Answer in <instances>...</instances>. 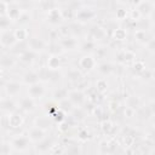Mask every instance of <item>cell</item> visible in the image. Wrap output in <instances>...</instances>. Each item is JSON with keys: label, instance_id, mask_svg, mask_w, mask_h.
<instances>
[{"label": "cell", "instance_id": "obj_13", "mask_svg": "<svg viewBox=\"0 0 155 155\" xmlns=\"http://www.w3.org/2000/svg\"><path fill=\"white\" fill-rule=\"evenodd\" d=\"M28 137H29L30 142L38 143V142L42 140V139L46 137V131H44V130H41V128L36 127V126H33V127L28 131Z\"/></svg>", "mask_w": 155, "mask_h": 155}, {"label": "cell", "instance_id": "obj_44", "mask_svg": "<svg viewBox=\"0 0 155 155\" xmlns=\"http://www.w3.org/2000/svg\"><path fill=\"white\" fill-rule=\"evenodd\" d=\"M140 78H143V79H145V80H149V79H151V73L148 70V69H145L140 75H139Z\"/></svg>", "mask_w": 155, "mask_h": 155}, {"label": "cell", "instance_id": "obj_38", "mask_svg": "<svg viewBox=\"0 0 155 155\" xmlns=\"http://www.w3.org/2000/svg\"><path fill=\"white\" fill-rule=\"evenodd\" d=\"M11 24H12V21L7 16H0V31L8 30Z\"/></svg>", "mask_w": 155, "mask_h": 155}, {"label": "cell", "instance_id": "obj_24", "mask_svg": "<svg viewBox=\"0 0 155 155\" xmlns=\"http://www.w3.org/2000/svg\"><path fill=\"white\" fill-rule=\"evenodd\" d=\"M126 107H127V109H130V110H132V111H134L136 109H139V107H140V101H139L138 96H134V94L128 96L127 99H126Z\"/></svg>", "mask_w": 155, "mask_h": 155}, {"label": "cell", "instance_id": "obj_40", "mask_svg": "<svg viewBox=\"0 0 155 155\" xmlns=\"http://www.w3.org/2000/svg\"><path fill=\"white\" fill-rule=\"evenodd\" d=\"M126 17H127V11L125 8H120L116 11V18L117 19L122 21V19H126Z\"/></svg>", "mask_w": 155, "mask_h": 155}, {"label": "cell", "instance_id": "obj_10", "mask_svg": "<svg viewBox=\"0 0 155 155\" xmlns=\"http://www.w3.org/2000/svg\"><path fill=\"white\" fill-rule=\"evenodd\" d=\"M28 94L29 97H31L33 99H39L41 98L44 94H45V87L41 82H38V84H34V85H30L28 87Z\"/></svg>", "mask_w": 155, "mask_h": 155}, {"label": "cell", "instance_id": "obj_5", "mask_svg": "<svg viewBox=\"0 0 155 155\" xmlns=\"http://www.w3.org/2000/svg\"><path fill=\"white\" fill-rule=\"evenodd\" d=\"M97 67V61L93 56L91 54H85L80 58L79 61V68L82 70V71H86V73H90L91 70H93L94 68Z\"/></svg>", "mask_w": 155, "mask_h": 155}, {"label": "cell", "instance_id": "obj_15", "mask_svg": "<svg viewBox=\"0 0 155 155\" xmlns=\"http://www.w3.org/2000/svg\"><path fill=\"white\" fill-rule=\"evenodd\" d=\"M35 99H33L31 97H23L21 101H19V108L23 110V111H33L35 109Z\"/></svg>", "mask_w": 155, "mask_h": 155}, {"label": "cell", "instance_id": "obj_36", "mask_svg": "<svg viewBox=\"0 0 155 155\" xmlns=\"http://www.w3.org/2000/svg\"><path fill=\"white\" fill-rule=\"evenodd\" d=\"M145 69H147V67H145V64H144L142 61H134L133 64H132V70H133L137 75H140Z\"/></svg>", "mask_w": 155, "mask_h": 155}, {"label": "cell", "instance_id": "obj_9", "mask_svg": "<svg viewBox=\"0 0 155 155\" xmlns=\"http://www.w3.org/2000/svg\"><path fill=\"white\" fill-rule=\"evenodd\" d=\"M28 48L34 51L35 53H39L41 51H44V48L46 47V42L40 39V38H36V36H29L28 38Z\"/></svg>", "mask_w": 155, "mask_h": 155}, {"label": "cell", "instance_id": "obj_4", "mask_svg": "<svg viewBox=\"0 0 155 155\" xmlns=\"http://www.w3.org/2000/svg\"><path fill=\"white\" fill-rule=\"evenodd\" d=\"M78 39L71 35H65L59 38V47L64 51H74L78 48Z\"/></svg>", "mask_w": 155, "mask_h": 155}, {"label": "cell", "instance_id": "obj_2", "mask_svg": "<svg viewBox=\"0 0 155 155\" xmlns=\"http://www.w3.org/2000/svg\"><path fill=\"white\" fill-rule=\"evenodd\" d=\"M155 8V2L149 0H142L136 4V11L139 13L142 18H149Z\"/></svg>", "mask_w": 155, "mask_h": 155}, {"label": "cell", "instance_id": "obj_23", "mask_svg": "<svg viewBox=\"0 0 155 155\" xmlns=\"http://www.w3.org/2000/svg\"><path fill=\"white\" fill-rule=\"evenodd\" d=\"M62 65L61 58L57 54H51L47 59V69L48 70H58Z\"/></svg>", "mask_w": 155, "mask_h": 155}, {"label": "cell", "instance_id": "obj_31", "mask_svg": "<svg viewBox=\"0 0 155 155\" xmlns=\"http://www.w3.org/2000/svg\"><path fill=\"white\" fill-rule=\"evenodd\" d=\"M0 109L10 111V114H11V113H13L16 110V104L11 99H4V101L0 102Z\"/></svg>", "mask_w": 155, "mask_h": 155}, {"label": "cell", "instance_id": "obj_26", "mask_svg": "<svg viewBox=\"0 0 155 155\" xmlns=\"http://www.w3.org/2000/svg\"><path fill=\"white\" fill-rule=\"evenodd\" d=\"M63 154L64 155H81V148L76 143H70L67 147H64Z\"/></svg>", "mask_w": 155, "mask_h": 155}, {"label": "cell", "instance_id": "obj_16", "mask_svg": "<svg viewBox=\"0 0 155 155\" xmlns=\"http://www.w3.org/2000/svg\"><path fill=\"white\" fill-rule=\"evenodd\" d=\"M36 57H38V53H35L34 51L27 48V50H24V51L21 52V54H19V61H21L22 63L30 64V63H33V62L35 61Z\"/></svg>", "mask_w": 155, "mask_h": 155}, {"label": "cell", "instance_id": "obj_3", "mask_svg": "<svg viewBox=\"0 0 155 155\" xmlns=\"http://www.w3.org/2000/svg\"><path fill=\"white\" fill-rule=\"evenodd\" d=\"M30 143L31 142H30L28 134H18V136L12 138L10 145H11V148H13L17 151H24L29 148Z\"/></svg>", "mask_w": 155, "mask_h": 155}, {"label": "cell", "instance_id": "obj_42", "mask_svg": "<svg viewBox=\"0 0 155 155\" xmlns=\"http://www.w3.org/2000/svg\"><path fill=\"white\" fill-rule=\"evenodd\" d=\"M7 6H8V2L0 1V16H6V12H7Z\"/></svg>", "mask_w": 155, "mask_h": 155}, {"label": "cell", "instance_id": "obj_37", "mask_svg": "<svg viewBox=\"0 0 155 155\" xmlns=\"http://www.w3.org/2000/svg\"><path fill=\"white\" fill-rule=\"evenodd\" d=\"M107 90H108V82H107V80H105V79H99V80L96 82V91H97L99 94H102V93H104Z\"/></svg>", "mask_w": 155, "mask_h": 155}, {"label": "cell", "instance_id": "obj_8", "mask_svg": "<svg viewBox=\"0 0 155 155\" xmlns=\"http://www.w3.org/2000/svg\"><path fill=\"white\" fill-rule=\"evenodd\" d=\"M24 10L18 5V4H15V2H8V6H7V12H6V16L12 21V22H18L22 12Z\"/></svg>", "mask_w": 155, "mask_h": 155}, {"label": "cell", "instance_id": "obj_41", "mask_svg": "<svg viewBox=\"0 0 155 155\" xmlns=\"http://www.w3.org/2000/svg\"><path fill=\"white\" fill-rule=\"evenodd\" d=\"M10 149H11V145L10 144H6V143L1 144L0 145V155H7L8 151H10Z\"/></svg>", "mask_w": 155, "mask_h": 155}, {"label": "cell", "instance_id": "obj_33", "mask_svg": "<svg viewBox=\"0 0 155 155\" xmlns=\"http://www.w3.org/2000/svg\"><path fill=\"white\" fill-rule=\"evenodd\" d=\"M126 38H127V33H126V29L124 28H116L113 31V39L116 41H124Z\"/></svg>", "mask_w": 155, "mask_h": 155}, {"label": "cell", "instance_id": "obj_43", "mask_svg": "<svg viewBox=\"0 0 155 155\" xmlns=\"http://www.w3.org/2000/svg\"><path fill=\"white\" fill-rule=\"evenodd\" d=\"M28 21H30V16L28 15V12L23 11L22 15H21V17H19V19H18V22L19 23H27Z\"/></svg>", "mask_w": 155, "mask_h": 155}, {"label": "cell", "instance_id": "obj_32", "mask_svg": "<svg viewBox=\"0 0 155 155\" xmlns=\"http://www.w3.org/2000/svg\"><path fill=\"white\" fill-rule=\"evenodd\" d=\"M97 69H98V71H99L101 74H103V75H108V74H110V73L114 71V67H113V64L107 63V62L98 64Z\"/></svg>", "mask_w": 155, "mask_h": 155}, {"label": "cell", "instance_id": "obj_35", "mask_svg": "<svg viewBox=\"0 0 155 155\" xmlns=\"http://www.w3.org/2000/svg\"><path fill=\"white\" fill-rule=\"evenodd\" d=\"M102 130H103V132H104L105 134L113 136L114 132H115V130H116V127H115V125H114L113 122H110V121H104V122H103V126H102Z\"/></svg>", "mask_w": 155, "mask_h": 155}, {"label": "cell", "instance_id": "obj_6", "mask_svg": "<svg viewBox=\"0 0 155 155\" xmlns=\"http://www.w3.org/2000/svg\"><path fill=\"white\" fill-rule=\"evenodd\" d=\"M85 93L84 91H81L80 88H75V90H70L68 91V99L70 101V103L74 105V107H80L84 104L85 102Z\"/></svg>", "mask_w": 155, "mask_h": 155}, {"label": "cell", "instance_id": "obj_11", "mask_svg": "<svg viewBox=\"0 0 155 155\" xmlns=\"http://www.w3.org/2000/svg\"><path fill=\"white\" fill-rule=\"evenodd\" d=\"M47 21L48 23L53 24V25H58L62 21H63V17H62V13H61V8L59 7H53L52 10H50L47 12Z\"/></svg>", "mask_w": 155, "mask_h": 155}, {"label": "cell", "instance_id": "obj_12", "mask_svg": "<svg viewBox=\"0 0 155 155\" xmlns=\"http://www.w3.org/2000/svg\"><path fill=\"white\" fill-rule=\"evenodd\" d=\"M21 90H22V85L18 81L11 80V81H7L5 84V91H6L7 96H10V97H15V96L19 94Z\"/></svg>", "mask_w": 155, "mask_h": 155}, {"label": "cell", "instance_id": "obj_47", "mask_svg": "<svg viewBox=\"0 0 155 155\" xmlns=\"http://www.w3.org/2000/svg\"><path fill=\"white\" fill-rule=\"evenodd\" d=\"M139 155H147V154H144V153H142V154H139Z\"/></svg>", "mask_w": 155, "mask_h": 155}, {"label": "cell", "instance_id": "obj_45", "mask_svg": "<svg viewBox=\"0 0 155 155\" xmlns=\"http://www.w3.org/2000/svg\"><path fill=\"white\" fill-rule=\"evenodd\" d=\"M79 138H80L81 140H86V139L88 138V133H87V131H85V130L80 131V133H79Z\"/></svg>", "mask_w": 155, "mask_h": 155}, {"label": "cell", "instance_id": "obj_25", "mask_svg": "<svg viewBox=\"0 0 155 155\" xmlns=\"http://www.w3.org/2000/svg\"><path fill=\"white\" fill-rule=\"evenodd\" d=\"M57 107H58V109H59L61 111H63L64 114H71V111H73L74 108H75V107L70 103V101H69L68 98H65V99L58 102Z\"/></svg>", "mask_w": 155, "mask_h": 155}, {"label": "cell", "instance_id": "obj_22", "mask_svg": "<svg viewBox=\"0 0 155 155\" xmlns=\"http://www.w3.org/2000/svg\"><path fill=\"white\" fill-rule=\"evenodd\" d=\"M119 61L125 63V64H128V63H133L136 61V54L133 51L131 50H125L122 51L120 54H119Z\"/></svg>", "mask_w": 155, "mask_h": 155}, {"label": "cell", "instance_id": "obj_18", "mask_svg": "<svg viewBox=\"0 0 155 155\" xmlns=\"http://www.w3.org/2000/svg\"><path fill=\"white\" fill-rule=\"evenodd\" d=\"M23 81H24V84H27L29 86L30 85H34V84H38V82H40V74L36 73V71L29 70V71H27L24 74Z\"/></svg>", "mask_w": 155, "mask_h": 155}, {"label": "cell", "instance_id": "obj_27", "mask_svg": "<svg viewBox=\"0 0 155 155\" xmlns=\"http://www.w3.org/2000/svg\"><path fill=\"white\" fill-rule=\"evenodd\" d=\"M134 38H136V40H137L138 42L145 44V45H147V44L150 41V39H151V36L149 35L148 30H136Z\"/></svg>", "mask_w": 155, "mask_h": 155}, {"label": "cell", "instance_id": "obj_14", "mask_svg": "<svg viewBox=\"0 0 155 155\" xmlns=\"http://www.w3.org/2000/svg\"><path fill=\"white\" fill-rule=\"evenodd\" d=\"M90 36H91V40L93 41H97V40H102L107 36V31L101 25H93L90 30Z\"/></svg>", "mask_w": 155, "mask_h": 155}, {"label": "cell", "instance_id": "obj_28", "mask_svg": "<svg viewBox=\"0 0 155 155\" xmlns=\"http://www.w3.org/2000/svg\"><path fill=\"white\" fill-rule=\"evenodd\" d=\"M65 76H67V79H68L70 82H79V81L81 80V78H82V74H81V71L78 70V69H69V70L67 71Z\"/></svg>", "mask_w": 155, "mask_h": 155}, {"label": "cell", "instance_id": "obj_30", "mask_svg": "<svg viewBox=\"0 0 155 155\" xmlns=\"http://www.w3.org/2000/svg\"><path fill=\"white\" fill-rule=\"evenodd\" d=\"M13 33H15L17 42H23V41L28 40V38H29V31L24 28H18V29L13 30Z\"/></svg>", "mask_w": 155, "mask_h": 155}, {"label": "cell", "instance_id": "obj_1", "mask_svg": "<svg viewBox=\"0 0 155 155\" xmlns=\"http://www.w3.org/2000/svg\"><path fill=\"white\" fill-rule=\"evenodd\" d=\"M97 16V11L93 7L90 6H82L75 10V16L74 18L80 22V23H87L90 21H92L94 17Z\"/></svg>", "mask_w": 155, "mask_h": 155}, {"label": "cell", "instance_id": "obj_20", "mask_svg": "<svg viewBox=\"0 0 155 155\" xmlns=\"http://www.w3.org/2000/svg\"><path fill=\"white\" fill-rule=\"evenodd\" d=\"M16 64V59L10 54L0 56V69H11Z\"/></svg>", "mask_w": 155, "mask_h": 155}, {"label": "cell", "instance_id": "obj_7", "mask_svg": "<svg viewBox=\"0 0 155 155\" xmlns=\"http://www.w3.org/2000/svg\"><path fill=\"white\" fill-rule=\"evenodd\" d=\"M17 44L13 30H5L0 33V45L2 47H12Z\"/></svg>", "mask_w": 155, "mask_h": 155}, {"label": "cell", "instance_id": "obj_48", "mask_svg": "<svg viewBox=\"0 0 155 155\" xmlns=\"http://www.w3.org/2000/svg\"><path fill=\"white\" fill-rule=\"evenodd\" d=\"M0 33H1V31H0Z\"/></svg>", "mask_w": 155, "mask_h": 155}, {"label": "cell", "instance_id": "obj_39", "mask_svg": "<svg viewBox=\"0 0 155 155\" xmlns=\"http://www.w3.org/2000/svg\"><path fill=\"white\" fill-rule=\"evenodd\" d=\"M41 7H42V10H45V11H50V10H52L53 7H56V2H53V1H41L40 4H39Z\"/></svg>", "mask_w": 155, "mask_h": 155}, {"label": "cell", "instance_id": "obj_17", "mask_svg": "<svg viewBox=\"0 0 155 155\" xmlns=\"http://www.w3.org/2000/svg\"><path fill=\"white\" fill-rule=\"evenodd\" d=\"M53 144L54 143H53V139L51 137H45L42 140H40V142L36 143V147L35 148H36V150L39 153H46V151H48L51 149V147Z\"/></svg>", "mask_w": 155, "mask_h": 155}, {"label": "cell", "instance_id": "obj_29", "mask_svg": "<svg viewBox=\"0 0 155 155\" xmlns=\"http://www.w3.org/2000/svg\"><path fill=\"white\" fill-rule=\"evenodd\" d=\"M96 46H97L96 41H93V40H91V39H87V40H85V41L81 44L80 48H81V50L87 54V53L93 52V51L96 50Z\"/></svg>", "mask_w": 155, "mask_h": 155}, {"label": "cell", "instance_id": "obj_19", "mask_svg": "<svg viewBox=\"0 0 155 155\" xmlns=\"http://www.w3.org/2000/svg\"><path fill=\"white\" fill-rule=\"evenodd\" d=\"M34 126H36V127H39L44 131H47L52 126V120L50 119V116H40V117L35 119V125Z\"/></svg>", "mask_w": 155, "mask_h": 155}, {"label": "cell", "instance_id": "obj_34", "mask_svg": "<svg viewBox=\"0 0 155 155\" xmlns=\"http://www.w3.org/2000/svg\"><path fill=\"white\" fill-rule=\"evenodd\" d=\"M65 98H68V90H67V88L62 87V88H58V90L54 91V93H53V99H54L56 102H61V101H63V99H65Z\"/></svg>", "mask_w": 155, "mask_h": 155}, {"label": "cell", "instance_id": "obj_21", "mask_svg": "<svg viewBox=\"0 0 155 155\" xmlns=\"http://www.w3.org/2000/svg\"><path fill=\"white\" fill-rule=\"evenodd\" d=\"M22 124H23V119L18 113L13 111L8 115V126L11 128H19Z\"/></svg>", "mask_w": 155, "mask_h": 155}, {"label": "cell", "instance_id": "obj_46", "mask_svg": "<svg viewBox=\"0 0 155 155\" xmlns=\"http://www.w3.org/2000/svg\"><path fill=\"white\" fill-rule=\"evenodd\" d=\"M2 78V71H1V69H0V79Z\"/></svg>", "mask_w": 155, "mask_h": 155}]
</instances>
